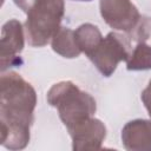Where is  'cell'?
<instances>
[{"instance_id": "8", "label": "cell", "mask_w": 151, "mask_h": 151, "mask_svg": "<svg viewBox=\"0 0 151 151\" xmlns=\"http://www.w3.org/2000/svg\"><path fill=\"white\" fill-rule=\"evenodd\" d=\"M142 98H143V100H144V103H145V106H146V109L149 110L150 116H151V81H150L149 87L143 92Z\"/></svg>"}, {"instance_id": "6", "label": "cell", "mask_w": 151, "mask_h": 151, "mask_svg": "<svg viewBox=\"0 0 151 151\" xmlns=\"http://www.w3.org/2000/svg\"><path fill=\"white\" fill-rule=\"evenodd\" d=\"M22 29L20 22L17 20H11L2 27V38H1V53L9 48L7 55L1 60L5 61L6 58H15V54L22 50Z\"/></svg>"}, {"instance_id": "2", "label": "cell", "mask_w": 151, "mask_h": 151, "mask_svg": "<svg viewBox=\"0 0 151 151\" xmlns=\"http://www.w3.org/2000/svg\"><path fill=\"white\" fill-rule=\"evenodd\" d=\"M48 101L58 106L60 117L68 129L86 122L87 117L96 111V101L92 97L80 92L71 83L54 85L48 93Z\"/></svg>"}, {"instance_id": "9", "label": "cell", "mask_w": 151, "mask_h": 151, "mask_svg": "<svg viewBox=\"0 0 151 151\" xmlns=\"http://www.w3.org/2000/svg\"><path fill=\"white\" fill-rule=\"evenodd\" d=\"M24 1H25V0H15V2H17L18 5H20V7L25 8V6H24Z\"/></svg>"}, {"instance_id": "7", "label": "cell", "mask_w": 151, "mask_h": 151, "mask_svg": "<svg viewBox=\"0 0 151 151\" xmlns=\"http://www.w3.org/2000/svg\"><path fill=\"white\" fill-rule=\"evenodd\" d=\"M151 67V47L139 44L132 54V59L127 63L129 70H146Z\"/></svg>"}, {"instance_id": "3", "label": "cell", "mask_w": 151, "mask_h": 151, "mask_svg": "<svg viewBox=\"0 0 151 151\" xmlns=\"http://www.w3.org/2000/svg\"><path fill=\"white\" fill-rule=\"evenodd\" d=\"M64 13L63 0H37L29 9L26 28L29 44L45 45L52 34L57 33Z\"/></svg>"}, {"instance_id": "5", "label": "cell", "mask_w": 151, "mask_h": 151, "mask_svg": "<svg viewBox=\"0 0 151 151\" xmlns=\"http://www.w3.org/2000/svg\"><path fill=\"white\" fill-rule=\"evenodd\" d=\"M100 11L105 21L117 29H131L139 19L130 0H100Z\"/></svg>"}, {"instance_id": "4", "label": "cell", "mask_w": 151, "mask_h": 151, "mask_svg": "<svg viewBox=\"0 0 151 151\" xmlns=\"http://www.w3.org/2000/svg\"><path fill=\"white\" fill-rule=\"evenodd\" d=\"M114 33H110L100 44L88 53V58L96 64L98 70L109 77L116 68L118 61L127 59V51L124 41Z\"/></svg>"}, {"instance_id": "1", "label": "cell", "mask_w": 151, "mask_h": 151, "mask_svg": "<svg viewBox=\"0 0 151 151\" xmlns=\"http://www.w3.org/2000/svg\"><path fill=\"white\" fill-rule=\"evenodd\" d=\"M1 83V120H14L27 130L35 105L34 90L15 73L4 76Z\"/></svg>"}]
</instances>
